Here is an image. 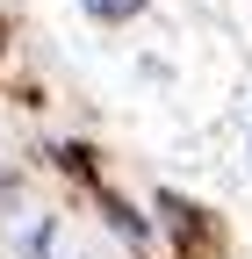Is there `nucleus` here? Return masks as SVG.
<instances>
[{"instance_id":"1","label":"nucleus","mask_w":252,"mask_h":259,"mask_svg":"<svg viewBox=\"0 0 252 259\" xmlns=\"http://www.w3.org/2000/svg\"><path fill=\"white\" fill-rule=\"evenodd\" d=\"M79 8H87L94 22H130V15L144 8V0H79Z\"/></svg>"}]
</instances>
